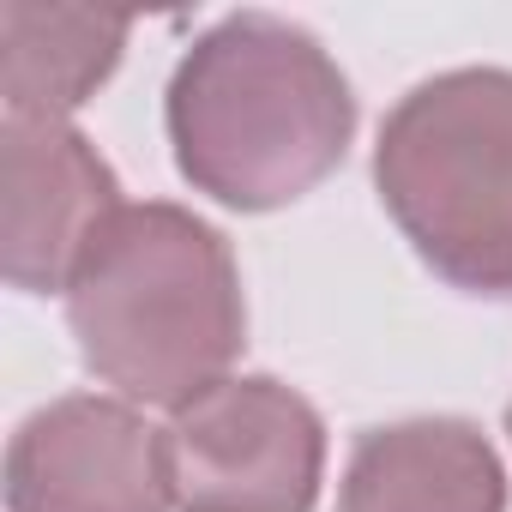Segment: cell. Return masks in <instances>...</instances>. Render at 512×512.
<instances>
[{"label": "cell", "mask_w": 512, "mask_h": 512, "mask_svg": "<svg viewBox=\"0 0 512 512\" xmlns=\"http://www.w3.org/2000/svg\"><path fill=\"white\" fill-rule=\"evenodd\" d=\"M67 326L103 386L175 416L229 380L247 344L235 253L181 205H121L67 284Z\"/></svg>", "instance_id": "2"}, {"label": "cell", "mask_w": 512, "mask_h": 512, "mask_svg": "<svg viewBox=\"0 0 512 512\" xmlns=\"http://www.w3.org/2000/svg\"><path fill=\"white\" fill-rule=\"evenodd\" d=\"M0 266L25 296L73 284L91 235L127 205L115 169L73 121H19L0 127Z\"/></svg>", "instance_id": "6"}, {"label": "cell", "mask_w": 512, "mask_h": 512, "mask_svg": "<svg viewBox=\"0 0 512 512\" xmlns=\"http://www.w3.org/2000/svg\"><path fill=\"white\" fill-rule=\"evenodd\" d=\"M374 187L416 260L464 296L512 302V73L422 79L380 127Z\"/></svg>", "instance_id": "3"}, {"label": "cell", "mask_w": 512, "mask_h": 512, "mask_svg": "<svg viewBox=\"0 0 512 512\" xmlns=\"http://www.w3.org/2000/svg\"><path fill=\"white\" fill-rule=\"evenodd\" d=\"M163 121L193 193L229 211H278L344 163L356 97L320 37L235 13L181 55Z\"/></svg>", "instance_id": "1"}, {"label": "cell", "mask_w": 512, "mask_h": 512, "mask_svg": "<svg viewBox=\"0 0 512 512\" xmlns=\"http://www.w3.org/2000/svg\"><path fill=\"white\" fill-rule=\"evenodd\" d=\"M175 512H314L326 476L320 410L266 374H229L163 428Z\"/></svg>", "instance_id": "4"}, {"label": "cell", "mask_w": 512, "mask_h": 512, "mask_svg": "<svg viewBox=\"0 0 512 512\" xmlns=\"http://www.w3.org/2000/svg\"><path fill=\"white\" fill-rule=\"evenodd\" d=\"M506 434H512V410H506Z\"/></svg>", "instance_id": "9"}, {"label": "cell", "mask_w": 512, "mask_h": 512, "mask_svg": "<svg viewBox=\"0 0 512 512\" xmlns=\"http://www.w3.org/2000/svg\"><path fill=\"white\" fill-rule=\"evenodd\" d=\"M127 31L133 19L121 13L7 0L0 7V91H7V115L67 121L121 67Z\"/></svg>", "instance_id": "8"}, {"label": "cell", "mask_w": 512, "mask_h": 512, "mask_svg": "<svg viewBox=\"0 0 512 512\" xmlns=\"http://www.w3.org/2000/svg\"><path fill=\"white\" fill-rule=\"evenodd\" d=\"M7 512H175L163 434L127 398H55L7 446Z\"/></svg>", "instance_id": "5"}, {"label": "cell", "mask_w": 512, "mask_h": 512, "mask_svg": "<svg viewBox=\"0 0 512 512\" xmlns=\"http://www.w3.org/2000/svg\"><path fill=\"white\" fill-rule=\"evenodd\" d=\"M338 512H506V470L476 422L416 416L356 440Z\"/></svg>", "instance_id": "7"}]
</instances>
